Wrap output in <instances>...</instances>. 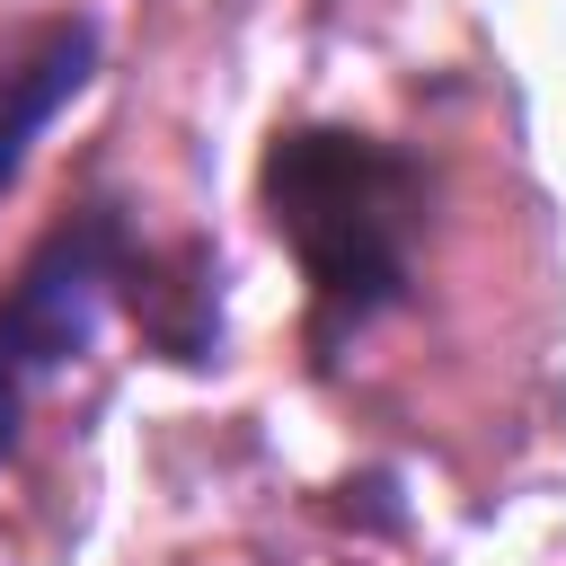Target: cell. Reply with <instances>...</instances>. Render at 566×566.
<instances>
[{
    "label": "cell",
    "instance_id": "3957f363",
    "mask_svg": "<svg viewBox=\"0 0 566 566\" xmlns=\"http://www.w3.org/2000/svg\"><path fill=\"white\" fill-rule=\"evenodd\" d=\"M97 71V18H44L0 53V195L18 186L35 133L88 88Z\"/></svg>",
    "mask_w": 566,
    "mask_h": 566
},
{
    "label": "cell",
    "instance_id": "6da1fadb",
    "mask_svg": "<svg viewBox=\"0 0 566 566\" xmlns=\"http://www.w3.org/2000/svg\"><path fill=\"white\" fill-rule=\"evenodd\" d=\"M265 221L301 256L318 336H354L416 283V230H424V168L354 124H301L265 150Z\"/></svg>",
    "mask_w": 566,
    "mask_h": 566
},
{
    "label": "cell",
    "instance_id": "277c9868",
    "mask_svg": "<svg viewBox=\"0 0 566 566\" xmlns=\"http://www.w3.org/2000/svg\"><path fill=\"white\" fill-rule=\"evenodd\" d=\"M18 416H27V380L0 363V460H9V442H18Z\"/></svg>",
    "mask_w": 566,
    "mask_h": 566
},
{
    "label": "cell",
    "instance_id": "7a4b0ae2",
    "mask_svg": "<svg viewBox=\"0 0 566 566\" xmlns=\"http://www.w3.org/2000/svg\"><path fill=\"white\" fill-rule=\"evenodd\" d=\"M124 274H133V221L115 203H80L71 221H53L44 248L18 265V283L0 301V363L27 389L44 371L80 363L106 301H124Z\"/></svg>",
    "mask_w": 566,
    "mask_h": 566
}]
</instances>
